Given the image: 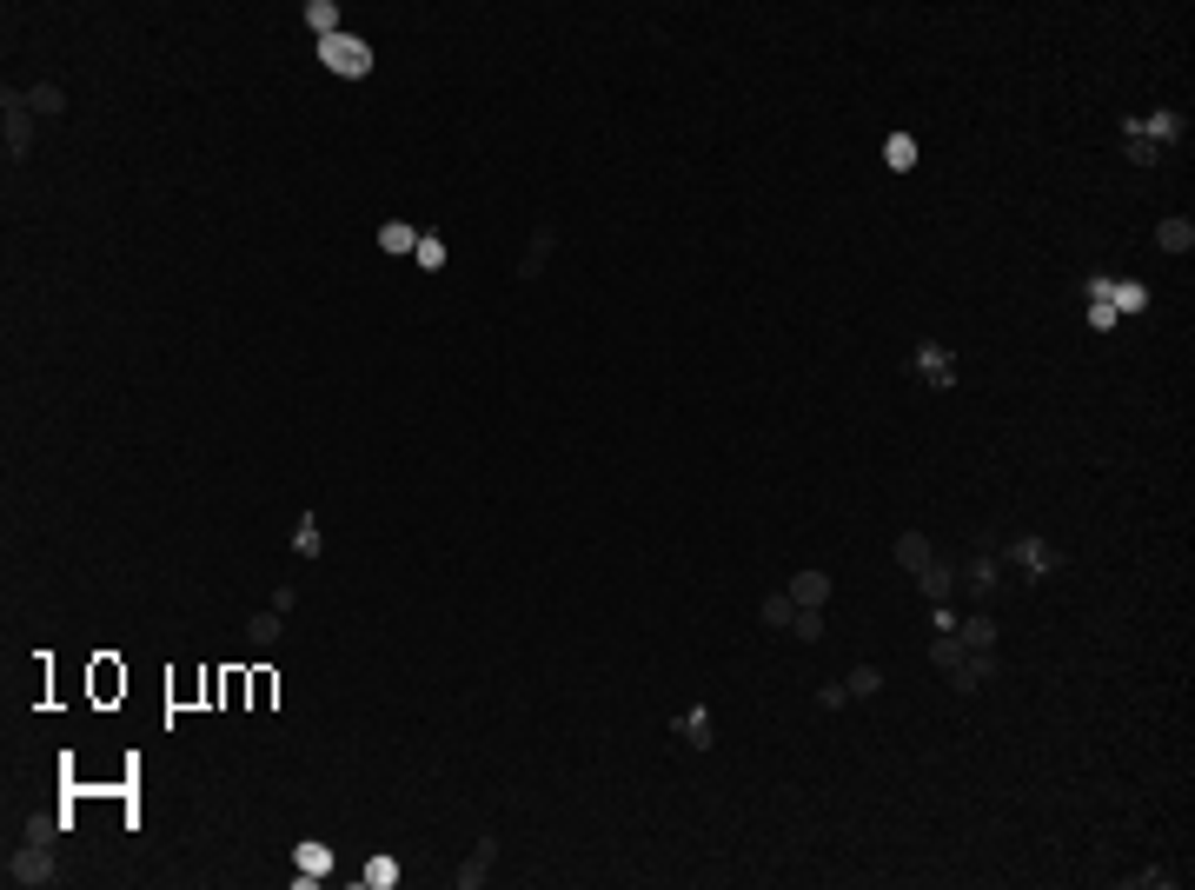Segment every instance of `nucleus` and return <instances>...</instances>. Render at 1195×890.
Masks as SVG:
<instances>
[{"instance_id": "nucleus-1", "label": "nucleus", "mask_w": 1195, "mask_h": 890, "mask_svg": "<svg viewBox=\"0 0 1195 890\" xmlns=\"http://www.w3.org/2000/svg\"><path fill=\"white\" fill-rule=\"evenodd\" d=\"M1083 299H1089V306H1109L1116 319L1149 313V286H1142V279H1122V273H1089L1083 279Z\"/></svg>"}, {"instance_id": "nucleus-2", "label": "nucleus", "mask_w": 1195, "mask_h": 890, "mask_svg": "<svg viewBox=\"0 0 1195 890\" xmlns=\"http://www.w3.org/2000/svg\"><path fill=\"white\" fill-rule=\"evenodd\" d=\"M60 877V864H54V844L47 837H27L20 851H7V884H54Z\"/></svg>"}, {"instance_id": "nucleus-3", "label": "nucleus", "mask_w": 1195, "mask_h": 890, "mask_svg": "<svg viewBox=\"0 0 1195 890\" xmlns=\"http://www.w3.org/2000/svg\"><path fill=\"white\" fill-rule=\"evenodd\" d=\"M127 685H133V678H127V665H120L113 651H93V658H87V698H93L100 711L120 705V698H127Z\"/></svg>"}, {"instance_id": "nucleus-4", "label": "nucleus", "mask_w": 1195, "mask_h": 890, "mask_svg": "<svg viewBox=\"0 0 1195 890\" xmlns=\"http://www.w3.org/2000/svg\"><path fill=\"white\" fill-rule=\"evenodd\" d=\"M319 60H326V74H339V80H366V74H372V47H366L359 34L319 40Z\"/></svg>"}, {"instance_id": "nucleus-5", "label": "nucleus", "mask_w": 1195, "mask_h": 890, "mask_svg": "<svg viewBox=\"0 0 1195 890\" xmlns=\"http://www.w3.org/2000/svg\"><path fill=\"white\" fill-rule=\"evenodd\" d=\"M0 113H7V160L20 167V160L34 153V107H27V93L7 87V93H0Z\"/></svg>"}, {"instance_id": "nucleus-6", "label": "nucleus", "mask_w": 1195, "mask_h": 890, "mask_svg": "<svg viewBox=\"0 0 1195 890\" xmlns=\"http://www.w3.org/2000/svg\"><path fill=\"white\" fill-rule=\"evenodd\" d=\"M1003 558H1010V565L1030 578V585L1056 572V545H1049V538H1036V532H1030V538H1010V552H1003Z\"/></svg>"}, {"instance_id": "nucleus-7", "label": "nucleus", "mask_w": 1195, "mask_h": 890, "mask_svg": "<svg viewBox=\"0 0 1195 890\" xmlns=\"http://www.w3.org/2000/svg\"><path fill=\"white\" fill-rule=\"evenodd\" d=\"M910 372H917L923 386H937V392H956V359H950V346H937V339H930V346H917V353H910Z\"/></svg>"}, {"instance_id": "nucleus-8", "label": "nucleus", "mask_w": 1195, "mask_h": 890, "mask_svg": "<svg viewBox=\"0 0 1195 890\" xmlns=\"http://www.w3.org/2000/svg\"><path fill=\"white\" fill-rule=\"evenodd\" d=\"M326 871H332V844H326V837H306V844H293V884H299V890H313Z\"/></svg>"}, {"instance_id": "nucleus-9", "label": "nucleus", "mask_w": 1195, "mask_h": 890, "mask_svg": "<svg viewBox=\"0 0 1195 890\" xmlns=\"http://www.w3.org/2000/svg\"><path fill=\"white\" fill-rule=\"evenodd\" d=\"M166 705L173 711H206V671H193V665L173 671V678H166Z\"/></svg>"}, {"instance_id": "nucleus-10", "label": "nucleus", "mask_w": 1195, "mask_h": 890, "mask_svg": "<svg viewBox=\"0 0 1195 890\" xmlns=\"http://www.w3.org/2000/svg\"><path fill=\"white\" fill-rule=\"evenodd\" d=\"M1122 133H1142V140H1156V147H1176V140H1182V113L1176 107H1156L1149 120H1129Z\"/></svg>"}, {"instance_id": "nucleus-11", "label": "nucleus", "mask_w": 1195, "mask_h": 890, "mask_svg": "<svg viewBox=\"0 0 1195 890\" xmlns=\"http://www.w3.org/2000/svg\"><path fill=\"white\" fill-rule=\"evenodd\" d=\"M791 605H804V612H824V598H830V572H797L791 585Z\"/></svg>"}, {"instance_id": "nucleus-12", "label": "nucleus", "mask_w": 1195, "mask_h": 890, "mask_svg": "<svg viewBox=\"0 0 1195 890\" xmlns=\"http://www.w3.org/2000/svg\"><path fill=\"white\" fill-rule=\"evenodd\" d=\"M273 698H279V671L273 665H253V671H246V711H273Z\"/></svg>"}, {"instance_id": "nucleus-13", "label": "nucleus", "mask_w": 1195, "mask_h": 890, "mask_svg": "<svg viewBox=\"0 0 1195 890\" xmlns=\"http://www.w3.org/2000/svg\"><path fill=\"white\" fill-rule=\"evenodd\" d=\"M956 638H963V651H996V618L990 612L956 618Z\"/></svg>"}, {"instance_id": "nucleus-14", "label": "nucleus", "mask_w": 1195, "mask_h": 890, "mask_svg": "<svg viewBox=\"0 0 1195 890\" xmlns=\"http://www.w3.org/2000/svg\"><path fill=\"white\" fill-rule=\"evenodd\" d=\"M492 857H498V844H492V837H478V844H472V857L459 864V890H478V884H485V871H492Z\"/></svg>"}, {"instance_id": "nucleus-15", "label": "nucleus", "mask_w": 1195, "mask_h": 890, "mask_svg": "<svg viewBox=\"0 0 1195 890\" xmlns=\"http://www.w3.org/2000/svg\"><path fill=\"white\" fill-rule=\"evenodd\" d=\"M1156 246H1162V253H1189V246H1195V220H1189V213H1169V220L1156 226Z\"/></svg>"}, {"instance_id": "nucleus-16", "label": "nucleus", "mask_w": 1195, "mask_h": 890, "mask_svg": "<svg viewBox=\"0 0 1195 890\" xmlns=\"http://www.w3.org/2000/svg\"><path fill=\"white\" fill-rule=\"evenodd\" d=\"M678 738H684V744H698V751H711V738H717V724H711V711H704V705H691V711H678Z\"/></svg>"}, {"instance_id": "nucleus-17", "label": "nucleus", "mask_w": 1195, "mask_h": 890, "mask_svg": "<svg viewBox=\"0 0 1195 890\" xmlns=\"http://www.w3.org/2000/svg\"><path fill=\"white\" fill-rule=\"evenodd\" d=\"M923 598H930V605H950V592H956V572H950V565H943V558H930V565H923Z\"/></svg>"}, {"instance_id": "nucleus-18", "label": "nucleus", "mask_w": 1195, "mask_h": 890, "mask_svg": "<svg viewBox=\"0 0 1195 890\" xmlns=\"http://www.w3.org/2000/svg\"><path fill=\"white\" fill-rule=\"evenodd\" d=\"M930 558H937V552H930V538H923V532H897V565H903V572H923Z\"/></svg>"}, {"instance_id": "nucleus-19", "label": "nucleus", "mask_w": 1195, "mask_h": 890, "mask_svg": "<svg viewBox=\"0 0 1195 890\" xmlns=\"http://www.w3.org/2000/svg\"><path fill=\"white\" fill-rule=\"evenodd\" d=\"M412 246H419V226H405V220H386V226H379V253H392V260H399V253H412Z\"/></svg>"}, {"instance_id": "nucleus-20", "label": "nucleus", "mask_w": 1195, "mask_h": 890, "mask_svg": "<svg viewBox=\"0 0 1195 890\" xmlns=\"http://www.w3.org/2000/svg\"><path fill=\"white\" fill-rule=\"evenodd\" d=\"M279 625H286V612H253L246 618V645H259V651L279 645Z\"/></svg>"}, {"instance_id": "nucleus-21", "label": "nucleus", "mask_w": 1195, "mask_h": 890, "mask_svg": "<svg viewBox=\"0 0 1195 890\" xmlns=\"http://www.w3.org/2000/svg\"><path fill=\"white\" fill-rule=\"evenodd\" d=\"M359 884H366V890H392V884H399V857H386V851H379V857H366V871H359Z\"/></svg>"}, {"instance_id": "nucleus-22", "label": "nucleus", "mask_w": 1195, "mask_h": 890, "mask_svg": "<svg viewBox=\"0 0 1195 890\" xmlns=\"http://www.w3.org/2000/svg\"><path fill=\"white\" fill-rule=\"evenodd\" d=\"M1122 153H1129V167H1162V160H1169V147L1142 140V133H1122Z\"/></svg>"}, {"instance_id": "nucleus-23", "label": "nucleus", "mask_w": 1195, "mask_h": 890, "mask_svg": "<svg viewBox=\"0 0 1195 890\" xmlns=\"http://www.w3.org/2000/svg\"><path fill=\"white\" fill-rule=\"evenodd\" d=\"M412 260H419L425 273H445V260H452V246H445L439 233H419V246H412Z\"/></svg>"}, {"instance_id": "nucleus-24", "label": "nucleus", "mask_w": 1195, "mask_h": 890, "mask_svg": "<svg viewBox=\"0 0 1195 890\" xmlns=\"http://www.w3.org/2000/svg\"><path fill=\"white\" fill-rule=\"evenodd\" d=\"M306 27H313V34H319V40H332V34H346V27H339V7H332V0H306Z\"/></svg>"}, {"instance_id": "nucleus-25", "label": "nucleus", "mask_w": 1195, "mask_h": 890, "mask_svg": "<svg viewBox=\"0 0 1195 890\" xmlns=\"http://www.w3.org/2000/svg\"><path fill=\"white\" fill-rule=\"evenodd\" d=\"M883 160H890L897 173H910L917 167V140H910V133H890V140H883Z\"/></svg>"}, {"instance_id": "nucleus-26", "label": "nucleus", "mask_w": 1195, "mask_h": 890, "mask_svg": "<svg viewBox=\"0 0 1195 890\" xmlns=\"http://www.w3.org/2000/svg\"><path fill=\"white\" fill-rule=\"evenodd\" d=\"M545 260H552V233L538 226V233H532V246H525V260H518V279H532V273H538V266H545Z\"/></svg>"}, {"instance_id": "nucleus-27", "label": "nucleus", "mask_w": 1195, "mask_h": 890, "mask_svg": "<svg viewBox=\"0 0 1195 890\" xmlns=\"http://www.w3.org/2000/svg\"><path fill=\"white\" fill-rule=\"evenodd\" d=\"M844 691H850V698H877V691H883V671H877V665H857V671L844 678Z\"/></svg>"}, {"instance_id": "nucleus-28", "label": "nucleus", "mask_w": 1195, "mask_h": 890, "mask_svg": "<svg viewBox=\"0 0 1195 890\" xmlns=\"http://www.w3.org/2000/svg\"><path fill=\"white\" fill-rule=\"evenodd\" d=\"M791 618H797V605H791V592H771V598H764V625H777V631H791Z\"/></svg>"}, {"instance_id": "nucleus-29", "label": "nucleus", "mask_w": 1195, "mask_h": 890, "mask_svg": "<svg viewBox=\"0 0 1195 890\" xmlns=\"http://www.w3.org/2000/svg\"><path fill=\"white\" fill-rule=\"evenodd\" d=\"M293 552H299V558H319V519H313V512L293 525Z\"/></svg>"}, {"instance_id": "nucleus-30", "label": "nucleus", "mask_w": 1195, "mask_h": 890, "mask_svg": "<svg viewBox=\"0 0 1195 890\" xmlns=\"http://www.w3.org/2000/svg\"><path fill=\"white\" fill-rule=\"evenodd\" d=\"M791 631H797V638H804V645H817V638H824V612H804V605H797Z\"/></svg>"}, {"instance_id": "nucleus-31", "label": "nucleus", "mask_w": 1195, "mask_h": 890, "mask_svg": "<svg viewBox=\"0 0 1195 890\" xmlns=\"http://www.w3.org/2000/svg\"><path fill=\"white\" fill-rule=\"evenodd\" d=\"M27 107H34V113H60V107H67V93H60V87H27Z\"/></svg>"}, {"instance_id": "nucleus-32", "label": "nucleus", "mask_w": 1195, "mask_h": 890, "mask_svg": "<svg viewBox=\"0 0 1195 890\" xmlns=\"http://www.w3.org/2000/svg\"><path fill=\"white\" fill-rule=\"evenodd\" d=\"M206 671V711H220L226 705V671L220 665H200Z\"/></svg>"}, {"instance_id": "nucleus-33", "label": "nucleus", "mask_w": 1195, "mask_h": 890, "mask_svg": "<svg viewBox=\"0 0 1195 890\" xmlns=\"http://www.w3.org/2000/svg\"><path fill=\"white\" fill-rule=\"evenodd\" d=\"M226 711H246V671H226Z\"/></svg>"}, {"instance_id": "nucleus-34", "label": "nucleus", "mask_w": 1195, "mask_h": 890, "mask_svg": "<svg viewBox=\"0 0 1195 890\" xmlns=\"http://www.w3.org/2000/svg\"><path fill=\"white\" fill-rule=\"evenodd\" d=\"M844 698H850L844 685H824V691H817V705H824V711H844Z\"/></svg>"}]
</instances>
